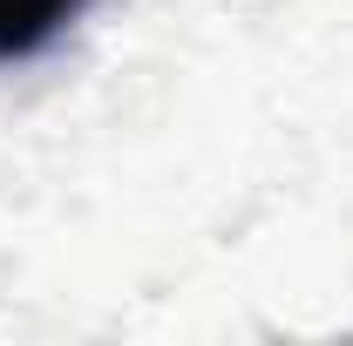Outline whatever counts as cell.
<instances>
[{"label": "cell", "instance_id": "1", "mask_svg": "<svg viewBox=\"0 0 353 346\" xmlns=\"http://www.w3.org/2000/svg\"><path fill=\"white\" fill-rule=\"evenodd\" d=\"M75 14H82V0H0V61L41 54Z\"/></svg>", "mask_w": 353, "mask_h": 346}]
</instances>
